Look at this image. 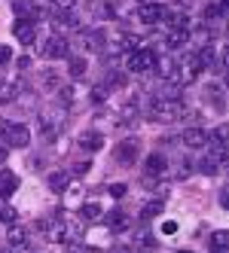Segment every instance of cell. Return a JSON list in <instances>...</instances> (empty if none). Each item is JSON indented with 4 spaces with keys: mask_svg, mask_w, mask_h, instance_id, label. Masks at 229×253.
Returning <instances> with one entry per match:
<instances>
[{
    "mask_svg": "<svg viewBox=\"0 0 229 253\" xmlns=\"http://www.w3.org/2000/svg\"><path fill=\"white\" fill-rule=\"evenodd\" d=\"M0 143L9 147V150H25L31 143V131L25 128V122L3 119V122H0Z\"/></svg>",
    "mask_w": 229,
    "mask_h": 253,
    "instance_id": "2",
    "label": "cell"
},
{
    "mask_svg": "<svg viewBox=\"0 0 229 253\" xmlns=\"http://www.w3.org/2000/svg\"><path fill=\"white\" fill-rule=\"evenodd\" d=\"M83 216H86L89 223H98L101 216H104V208H101V205H95V202H86V205H83Z\"/></svg>",
    "mask_w": 229,
    "mask_h": 253,
    "instance_id": "28",
    "label": "cell"
},
{
    "mask_svg": "<svg viewBox=\"0 0 229 253\" xmlns=\"http://www.w3.org/2000/svg\"><path fill=\"white\" fill-rule=\"evenodd\" d=\"M211 244H214V250L229 253V232H226V229H223V232H214V235H211Z\"/></svg>",
    "mask_w": 229,
    "mask_h": 253,
    "instance_id": "31",
    "label": "cell"
},
{
    "mask_svg": "<svg viewBox=\"0 0 229 253\" xmlns=\"http://www.w3.org/2000/svg\"><path fill=\"white\" fill-rule=\"evenodd\" d=\"M144 113L156 122H171L183 113V101L178 95H153L144 107Z\"/></svg>",
    "mask_w": 229,
    "mask_h": 253,
    "instance_id": "1",
    "label": "cell"
},
{
    "mask_svg": "<svg viewBox=\"0 0 229 253\" xmlns=\"http://www.w3.org/2000/svg\"><path fill=\"white\" fill-rule=\"evenodd\" d=\"M67 67H70V77H83L86 74V58H80V55H67Z\"/></svg>",
    "mask_w": 229,
    "mask_h": 253,
    "instance_id": "29",
    "label": "cell"
},
{
    "mask_svg": "<svg viewBox=\"0 0 229 253\" xmlns=\"http://www.w3.org/2000/svg\"><path fill=\"white\" fill-rule=\"evenodd\" d=\"M9 58H12L9 46H0V64H9Z\"/></svg>",
    "mask_w": 229,
    "mask_h": 253,
    "instance_id": "36",
    "label": "cell"
},
{
    "mask_svg": "<svg viewBox=\"0 0 229 253\" xmlns=\"http://www.w3.org/2000/svg\"><path fill=\"white\" fill-rule=\"evenodd\" d=\"M181 140H183V147H189V150H205L208 147V134L202 128H186L181 134Z\"/></svg>",
    "mask_w": 229,
    "mask_h": 253,
    "instance_id": "16",
    "label": "cell"
},
{
    "mask_svg": "<svg viewBox=\"0 0 229 253\" xmlns=\"http://www.w3.org/2000/svg\"><path fill=\"white\" fill-rule=\"evenodd\" d=\"M226 12H229V0H211L202 15H205V22H214V19H223Z\"/></svg>",
    "mask_w": 229,
    "mask_h": 253,
    "instance_id": "21",
    "label": "cell"
},
{
    "mask_svg": "<svg viewBox=\"0 0 229 253\" xmlns=\"http://www.w3.org/2000/svg\"><path fill=\"white\" fill-rule=\"evenodd\" d=\"M6 159H9V147H0V165H6Z\"/></svg>",
    "mask_w": 229,
    "mask_h": 253,
    "instance_id": "39",
    "label": "cell"
},
{
    "mask_svg": "<svg viewBox=\"0 0 229 253\" xmlns=\"http://www.w3.org/2000/svg\"><path fill=\"white\" fill-rule=\"evenodd\" d=\"M110 253H132V247H126V244H122V247H113Z\"/></svg>",
    "mask_w": 229,
    "mask_h": 253,
    "instance_id": "41",
    "label": "cell"
},
{
    "mask_svg": "<svg viewBox=\"0 0 229 253\" xmlns=\"http://www.w3.org/2000/svg\"><path fill=\"white\" fill-rule=\"evenodd\" d=\"M153 64H156L153 49H135V52H129V61H126L132 74H153Z\"/></svg>",
    "mask_w": 229,
    "mask_h": 253,
    "instance_id": "5",
    "label": "cell"
},
{
    "mask_svg": "<svg viewBox=\"0 0 229 253\" xmlns=\"http://www.w3.org/2000/svg\"><path fill=\"white\" fill-rule=\"evenodd\" d=\"M181 253H189V250H181Z\"/></svg>",
    "mask_w": 229,
    "mask_h": 253,
    "instance_id": "45",
    "label": "cell"
},
{
    "mask_svg": "<svg viewBox=\"0 0 229 253\" xmlns=\"http://www.w3.org/2000/svg\"><path fill=\"white\" fill-rule=\"evenodd\" d=\"M40 55H43V58H49V61H61V58H67V55H70V46H67V40H64V37L52 34V37H46V40H43Z\"/></svg>",
    "mask_w": 229,
    "mask_h": 253,
    "instance_id": "6",
    "label": "cell"
},
{
    "mask_svg": "<svg viewBox=\"0 0 229 253\" xmlns=\"http://www.w3.org/2000/svg\"><path fill=\"white\" fill-rule=\"evenodd\" d=\"M208 140H211V143H214V150H220V153H226V150H229V125H226V122H220V125H217V128H214V131H211V134H208Z\"/></svg>",
    "mask_w": 229,
    "mask_h": 253,
    "instance_id": "17",
    "label": "cell"
},
{
    "mask_svg": "<svg viewBox=\"0 0 229 253\" xmlns=\"http://www.w3.org/2000/svg\"><path fill=\"white\" fill-rule=\"evenodd\" d=\"M186 43H189V22L183 19V22H178V25H171L168 37H165V46H168V49H181V46H186Z\"/></svg>",
    "mask_w": 229,
    "mask_h": 253,
    "instance_id": "9",
    "label": "cell"
},
{
    "mask_svg": "<svg viewBox=\"0 0 229 253\" xmlns=\"http://www.w3.org/2000/svg\"><path fill=\"white\" fill-rule=\"evenodd\" d=\"M226 88H229V74H226Z\"/></svg>",
    "mask_w": 229,
    "mask_h": 253,
    "instance_id": "43",
    "label": "cell"
},
{
    "mask_svg": "<svg viewBox=\"0 0 229 253\" xmlns=\"http://www.w3.org/2000/svg\"><path fill=\"white\" fill-rule=\"evenodd\" d=\"M64 122H67V107L61 104H52L49 110H43L40 113V134L43 137H55L61 128H64Z\"/></svg>",
    "mask_w": 229,
    "mask_h": 253,
    "instance_id": "4",
    "label": "cell"
},
{
    "mask_svg": "<svg viewBox=\"0 0 229 253\" xmlns=\"http://www.w3.org/2000/svg\"><path fill=\"white\" fill-rule=\"evenodd\" d=\"M162 15H165V6H159V3H144L137 9V19L144 25H162Z\"/></svg>",
    "mask_w": 229,
    "mask_h": 253,
    "instance_id": "13",
    "label": "cell"
},
{
    "mask_svg": "<svg viewBox=\"0 0 229 253\" xmlns=\"http://www.w3.org/2000/svg\"><path fill=\"white\" fill-rule=\"evenodd\" d=\"M67 183H70V174H67V171H52V174H49V186L55 189V192H64Z\"/></svg>",
    "mask_w": 229,
    "mask_h": 253,
    "instance_id": "26",
    "label": "cell"
},
{
    "mask_svg": "<svg viewBox=\"0 0 229 253\" xmlns=\"http://www.w3.org/2000/svg\"><path fill=\"white\" fill-rule=\"evenodd\" d=\"M199 70H205V67L199 64L196 52H189V55H183L181 61H174V74H171V83L178 85V88H183V85H189L192 80L199 77Z\"/></svg>",
    "mask_w": 229,
    "mask_h": 253,
    "instance_id": "3",
    "label": "cell"
},
{
    "mask_svg": "<svg viewBox=\"0 0 229 253\" xmlns=\"http://www.w3.org/2000/svg\"><path fill=\"white\" fill-rule=\"evenodd\" d=\"M40 3H49V0H40Z\"/></svg>",
    "mask_w": 229,
    "mask_h": 253,
    "instance_id": "44",
    "label": "cell"
},
{
    "mask_svg": "<svg viewBox=\"0 0 229 253\" xmlns=\"http://www.w3.org/2000/svg\"><path fill=\"white\" fill-rule=\"evenodd\" d=\"M153 74H159L162 80H171V74H174V58H171V52H165V55H159V52H156Z\"/></svg>",
    "mask_w": 229,
    "mask_h": 253,
    "instance_id": "18",
    "label": "cell"
},
{
    "mask_svg": "<svg viewBox=\"0 0 229 253\" xmlns=\"http://www.w3.org/2000/svg\"><path fill=\"white\" fill-rule=\"evenodd\" d=\"M12 34H15V40H19L22 46H31L34 43V22L31 19H15Z\"/></svg>",
    "mask_w": 229,
    "mask_h": 253,
    "instance_id": "14",
    "label": "cell"
},
{
    "mask_svg": "<svg viewBox=\"0 0 229 253\" xmlns=\"http://www.w3.org/2000/svg\"><path fill=\"white\" fill-rule=\"evenodd\" d=\"M107 229H110V232L129 229V216L122 213V211H110V213H107Z\"/></svg>",
    "mask_w": 229,
    "mask_h": 253,
    "instance_id": "24",
    "label": "cell"
},
{
    "mask_svg": "<svg viewBox=\"0 0 229 253\" xmlns=\"http://www.w3.org/2000/svg\"><path fill=\"white\" fill-rule=\"evenodd\" d=\"M77 147L86 150V153H98V150L104 147V134H101V131H86V134L77 137Z\"/></svg>",
    "mask_w": 229,
    "mask_h": 253,
    "instance_id": "15",
    "label": "cell"
},
{
    "mask_svg": "<svg viewBox=\"0 0 229 253\" xmlns=\"http://www.w3.org/2000/svg\"><path fill=\"white\" fill-rule=\"evenodd\" d=\"M220 171H226V174H229V159H223V168H220Z\"/></svg>",
    "mask_w": 229,
    "mask_h": 253,
    "instance_id": "42",
    "label": "cell"
},
{
    "mask_svg": "<svg viewBox=\"0 0 229 253\" xmlns=\"http://www.w3.org/2000/svg\"><path fill=\"white\" fill-rule=\"evenodd\" d=\"M15 220H19V211H15L6 198H0V223H6V226H12Z\"/></svg>",
    "mask_w": 229,
    "mask_h": 253,
    "instance_id": "25",
    "label": "cell"
},
{
    "mask_svg": "<svg viewBox=\"0 0 229 253\" xmlns=\"http://www.w3.org/2000/svg\"><path fill=\"white\" fill-rule=\"evenodd\" d=\"M86 171H89V162H83V165H77V168H74V174H86Z\"/></svg>",
    "mask_w": 229,
    "mask_h": 253,
    "instance_id": "40",
    "label": "cell"
},
{
    "mask_svg": "<svg viewBox=\"0 0 229 253\" xmlns=\"http://www.w3.org/2000/svg\"><path fill=\"white\" fill-rule=\"evenodd\" d=\"M107 241H110V229L107 226L86 232V244H89V247H107Z\"/></svg>",
    "mask_w": 229,
    "mask_h": 253,
    "instance_id": "20",
    "label": "cell"
},
{
    "mask_svg": "<svg viewBox=\"0 0 229 253\" xmlns=\"http://www.w3.org/2000/svg\"><path fill=\"white\" fill-rule=\"evenodd\" d=\"M80 195H83V186L80 183H67V189H64V205H77Z\"/></svg>",
    "mask_w": 229,
    "mask_h": 253,
    "instance_id": "32",
    "label": "cell"
},
{
    "mask_svg": "<svg viewBox=\"0 0 229 253\" xmlns=\"http://www.w3.org/2000/svg\"><path fill=\"white\" fill-rule=\"evenodd\" d=\"M223 153L220 150H214L211 156H205L202 162H199V171H205V174H220V168H223Z\"/></svg>",
    "mask_w": 229,
    "mask_h": 253,
    "instance_id": "19",
    "label": "cell"
},
{
    "mask_svg": "<svg viewBox=\"0 0 229 253\" xmlns=\"http://www.w3.org/2000/svg\"><path fill=\"white\" fill-rule=\"evenodd\" d=\"M80 43H83L86 52H104V49H107V37H104V31H83Z\"/></svg>",
    "mask_w": 229,
    "mask_h": 253,
    "instance_id": "11",
    "label": "cell"
},
{
    "mask_svg": "<svg viewBox=\"0 0 229 253\" xmlns=\"http://www.w3.org/2000/svg\"><path fill=\"white\" fill-rule=\"evenodd\" d=\"M126 192H129V186H126V183H113V186H110V195H113V198H122Z\"/></svg>",
    "mask_w": 229,
    "mask_h": 253,
    "instance_id": "34",
    "label": "cell"
},
{
    "mask_svg": "<svg viewBox=\"0 0 229 253\" xmlns=\"http://www.w3.org/2000/svg\"><path fill=\"white\" fill-rule=\"evenodd\" d=\"M126 85V77L119 74V70H110L107 77H104V88H107V92H116V88H122Z\"/></svg>",
    "mask_w": 229,
    "mask_h": 253,
    "instance_id": "27",
    "label": "cell"
},
{
    "mask_svg": "<svg viewBox=\"0 0 229 253\" xmlns=\"http://www.w3.org/2000/svg\"><path fill=\"white\" fill-rule=\"evenodd\" d=\"M135 49H140V37L137 34H126V31H116L107 43V52H135Z\"/></svg>",
    "mask_w": 229,
    "mask_h": 253,
    "instance_id": "7",
    "label": "cell"
},
{
    "mask_svg": "<svg viewBox=\"0 0 229 253\" xmlns=\"http://www.w3.org/2000/svg\"><path fill=\"white\" fill-rule=\"evenodd\" d=\"M15 189H19V177L12 171H0V198H9Z\"/></svg>",
    "mask_w": 229,
    "mask_h": 253,
    "instance_id": "22",
    "label": "cell"
},
{
    "mask_svg": "<svg viewBox=\"0 0 229 253\" xmlns=\"http://www.w3.org/2000/svg\"><path fill=\"white\" fill-rule=\"evenodd\" d=\"M22 238H25V229H22V226H15V223H12V226H9V241L15 244V241H22Z\"/></svg>",
    "mask_w": 229,
    "mask_h": 253,
    "instance_id": "33",
    "label": "cell"
},
{
    "mask_svg": "<svg viewBox=\"0 0 229 253\" xmlns=\"http://www.w3.org/2000/svg\"><path fill=\"white\" fill-rule=\"evenodd\" d=\"M220 208H229V183L220 189Z\"/></svg>",
    "mask_w": 229,
    "mask_h": 253,
    "instance_id": "37",
    "label": "cell"
},
{
    "mask_svg": "<svg viewBox=\"0 0 229 253\" xmlns=\"http://www.w3.org/2000/svg\"><path fill=\"white\" fill-rule=\"evenodd\" d=\"M220 61H223V67H226V74H229V46H223V55H220Z\"/></svg>",
    "mask_w": 229,
    "mask_h": 253,
    "instance_id": "38",
    "label": "cell"
},
{
    "mask_svg": "<svg viewBox=\"0 0 229 253\" xmlns=\"http://www.w3.org/2000/svg\"><path fill=\"white\" fill-rule=\"evenodd\" d=\"M162 211H165V205H162V202H150V205L140 208V220H153V216H159Z\"/></svg>",
    "mask_w": 229,
    "mask_h": 253,
    "instance_id": "30",
    "label": "cell"
},
{
    "mask_svg": "<svg viewBox=\"0 0 229 253\" xmlns=\"http://www.w3.org/2000/svg\"><path fill=\"white\" fill-rule=\"evenodd\" d=\"M214 253H223V250H214Z\"/></svg>",
    "mask_w": 229,
    "mask_h": 253,
    "instance_id": "46",
    "label": "cell"
},
{
    "mask_svg": "<svg viewBox=\"0 0 229 253\" xmlns=\"http://www.w3.org/2000/svg\"><path fill=\"white\" fill-rule=\"evenodd\" d=\"M49 238L55 241V244H64V241H67V223H64V220H52V226H49Z\"/></svg>",
    "mask_w": 229,
    "mask_h": 253,
    "instance_id": "23",
    "label": "cell"
},
{
    "mask_svg": "<svg viewBox=\"0 0 229 253\" xmlns=\"http://www.w3.org/2000/svg\"><path fill=\"white\" fill-rule=\"evenodd\" d=\"M22 85L25 80L22 77H6V74H0V104H9L22 95Z\"/></svg>",
    "mask_w": 229,
    "mask_h": 253,
    "instance_id": "8",
    "label": "cell"
},
{
    "mask_svg": "<svg viewBox=\"0 0 229 253\" xmlns=\"http://www.w3.org/2000/svg\"><path fill=\"white\" fill-rule=\"evenodd\" d=\"M153 241H156V238H153V235H147V232L137 235V244H140V247H153Z\"/></svg>",
    "mask_w": 229,
    "mask_h": 253,
    "instance_id": "35",
    "label": "cell"
},
{
    "mask_svg": "<svg viewBox=\"0 0 229 253\" xmlns=\"http://www.w3.org/2000/svg\"><path fill=\"white\" fill-rule=\"evenodd\" d=\"M144 171H147L144 177H153V180H156V177H162V174L168 171V159H165L162 153H150L147 162H144Z\"/></svg>",
    "mask_w": 229,
    "mask_h": 253,
    "instance_id": "12",
    "label": "cell"
},
{
    "mask_svg": "<svg viewBox=\"0 0 229 253\" xmlns=\"http://www.w3.org/2000/svg\"><path fill=\"white\" fill-rule=\"evenodd\" d=\"M140 156V143L135 140V137H129V140H122L119 147H116V162H122V165H132V162Z\"/></svg>",
    "mask_w": 229,
    "mask_h": 253,
    "instance_id": "10",
    "label": "cell"
}]
</instances>
